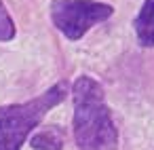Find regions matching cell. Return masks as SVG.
<instances>
[{"mask_svg": "<svg viewBox=\"0 0 154 150\" xmlns=\"http://www.w3.org/2000/svg\"><path fill=\"white\" fill-rule=\"evenodd\" d=\"M72 131L78 150H116L118 129L101 83L87 74L78 76L72 85Z\"/></svg>", "mask_w": 154, "mask_h": 150, "instance_id": "6da1fadb", "label": "cell"}, {"mask_svg": "<svg viewBox=\"0 0 154 150\" xmlns=\"http://www.w3.org/2000/svg\"><path fill=\"white\" fill-rule=\"evenodd\" d=\"M70 93L68 80H57L45 93L21 102L0 106V150H21L45 116Z\"/></svg>", "mask_w": 154, "mask_h": 150, "instance_id": "7a4b0ae2", "label": "cell"}, {"mask_svg": "<svg viewBox=\"0 0 154 150\" xmlns=\"http://www.w3.org/2000/svg\"><path fill=\"white\" fill-rule=\"evenodd\" d=\"M49 13L53 26L68 40L76 42L91 28L108 21L114 15V7L99 0H53Z\"/></svg>", "mask_w": 154, "mask_h": 150, "instance_id": "3957f363", "label": "cell"}, {"mask_svg": "<svg viewBox=\"0 0 154 150\" xmlns=\"http://www.w3.org/2000/svg\"><path fill=\"white\" fill-rule=\"evenodd\" d=\"M133 30L141 47H154V0H143L133 19Z\"/></svg>", "mask_w": 154, "mask_h": 150, "instance_id": "277c9868", "label": "cell"}, {"mask_svg": "<svg viewBox=\"0 0 154 150\" xmlns=\"http://www.w3.org/2000/svg\"><path fill=\"white\" fill-rule=\"evenodd\" d=\"M63 142H66V137L59 127H47L30 137V146L34 150H61Z\"/></svg>", "mask_w": 154, "mask_h": 150, "instance_id": "5b68a950", "label": "cell"}, {"mask_svg": "<svg viewBox=\"0 0 154 150\" xmlns=\"http://www.w3.org/2000/svg\"><path fill=\"white\" fill-rule=\"evenodd\" d=\"M17 36V26L5 5V0H0V42H11Z\"/></svg>", "mask_w": 154, "mask_h": 150, "instance_id": "8992f818", "label": "cell"}]
</instances>
